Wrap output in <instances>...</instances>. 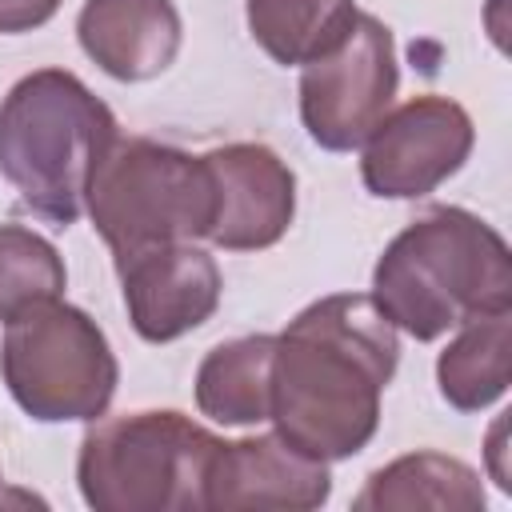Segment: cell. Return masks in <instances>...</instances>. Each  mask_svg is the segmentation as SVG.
Here are the masks:
<instances>
[{
    "label": "cell",
    "mask_w": 512,
    "mask_h": 512,
    "mask_svg": "<svg viewBox=\"0 0 512 512\" xmlns=\"http://www.w3.org/2000/svg\"><path fill=\"white\" fill-rule=\"evenodd\" d=\"M396 360V324L372 296L336 292L308 304L276 336L268 412L276 436L316 460L356 456L376 436Z\"/></svg>",
    "instance_id": "cell-1"
},
{
    "label": "cell",
    "mask_w": 512,
    "mask_h": 512,
    "mask_svg": "<svg viewBox=\"0 0 512 512\" xmlns=\"http://www.w3.org/2000/svg\"><path fill=\"white\" fill-rule=\"evenodd\" d=\"M368 296L412 340H436L468 320L512 312V256L480 216L432 208L384 248Z\"/></svg>",
    "instance_id": "cell-2"
},
{
    "label": "cell",
    "mask_w": 512,
    "mask_h": 512,
    "mask_svg": "<svg viewBox=\"0 0 512 512\" xmlns=\"http://www.w3.org/2000/svg\"><path fill=\"white\" fill-rule=\"evenodd\" d=\"M112 140V108L64 68L28 72L0 104V176L40 220L60 228L80 220Z\"/></svg>",
    "instance_id": "cell-3"
},
{
    "label": "cell",
    "mask_w": 512,
    "mask_h": 512,
    "mask_svg": "<svg viewBox=\"0 0 512 512\" xmlns=\"http://www.w3.org/2000/svg\"><path fill=\"white\" fill-rule=\"evenodd\" d=\"M216 448L184 412H124L84 432L76 480L96 512H196Z\"/></svg>",
    "instance_id": "cell-4"
},
{
    "label": "cell",
    "mask_w": 512,
    "mask_h": 512,
    "mask_svg": "<svg viewBox=\"0 0 512 512\" xmlns=\"http://www.w3.org/2000/svg\"><path fill=\"white\" fill-rule=\"evenodd\" d=\"M84 208L116 260L176 240H200L212 228L216 196L204 156L116 136L92 172Z\"/></svg>",
    "instance_id": "cell-5"
},
{
    "label": "cell",
    "mask_w": 512,
    "mask_h": 512,
    "mask_svg": "<svg viewBox=\"0 0 512 512\" xmlns=\"http://www.w3.org/2000/svg\"><path fill=\"white\" fill-rule=\"evenodd\" d=\"M0 372L12 400L40 424L104 416L120 376L100 324L64 300L36 304L4 324Z\"/></svg>",
    "instance_id": "cell-6"
},
{
    "label": "cell",
    "mask_w": 512,
    "mask_h": 512,
    "mask_svg": "<svg viewBox=\"0 0 512 512\" xmlns=\"http://www.w3.org/2000/svg\"><path fill=\"white\" fill-rule=\"evenodd\" d=\"M400 84L396 44L388 24L360 12L348 40L304 64L300 76V120L308 136L328 152H352L388 112Z\"/></svg>",
    "instance_id": "cell-7"
},
{
    "label": "cell",
    "mask_w": 512,
    "mask_h": 512,
    "mask_svg": "<svg viewBox=\"0 0 512 512\" xmlns=\"http://www.w3.org/2000/svg\"><path fill=\"white\" fill-rule=\"evenodd\" d=\"M472 116L448 96H412L364 136L360 176L372 196L416 200L456 176L472 152Z\"/></svg>",
    "instance_id": "cell-8"
},
{
    "label": "cell",
    "mask_w": 512,
    "mask_h": 512,
    "mask_svg": "<svg viewBox=\"0 0 512 512\" xmlns=\"http://www.w3.org/2000/svg\"><path fill=\"white\" fill-rule=\"evenodd\" d=\"M124 308L140 340L168 344L200 328L220 304V268L192 240L152 244L116 260Z\"/></svg>",
    "instance_id": "cell-9"
},
{
    "label": "cell",
    "mask_w": 512,
    "mask_h": 512,
    "mask_svg": "<svg viewBox=\"0 0 512 512\" xmlns=\"http://www.w3.org/2000/svg\"><path fill=\"white\" fill-rule=\"evenodd\" d=\"M212 176L208 240L224 252L272 248L296 216V176L268 144H224L204 152Z\"/></svg>",
    "instance_id": "cell-10"
},
{
    "label": "cell",
    "mask_w": 512,
    "mask_h": 512,
    "mask_svg": "<svg viewBox=\"0 0 512 512\" xmlns=\"http://www.w3.org/2000/svg\"><path fill=\"white\" fill-rule=\"evenodd\" d=\"M332 492L328 460L292 448L284 436H244L216 448L204 480V508L216 512H308Z\"/></svg>",
    "instance_id": "cell-11"
},
{
    "label": "cell",
    "mask_w": 512,
    "mask_h": 512,
    "mask_svg": "<svg viewBox=\"0 0 512 512\" xmlns=\"http://www.w3.org/2000/svg\"><path fill=\"white\" fill-rule=\"evenodd\" d=\"M180 32L172 0H84L76 20L88 60L124 84L160 76L180 52Z\"/></svg>",
    "instance_id": "cell-12"
},
{
    "label": "cell",
    "mask_w": 512,
    "mask_h": 512,
    "mask_svg": "<svg viewBox=\"0 0 512 512\" xmlns=\"http://www.w3.org/2000/svg\"><path fill=\"white\" fill-rule=\"evenodd\" d=\"M356 512H412V508H440V512H480L484 484L480 476L444 452H408L384 468H376L364 492L352 500Z\"/></svg>",
    "instance_id": "cell-13"
},
{
    "label": "cell",
    "mask_w": 512,
    "mask_h": 512,
    "mask_svg": "<svg viewBox=\"0 0 512 512\" xmlns=\"http://www.w3.org/2000/svg\"><path fill=\"white\" fill-rule=\"evenodd\" d=\"M276 336L216 344L196 368V408L216 424H260L272 412Z\"/></svg>",
    "instance_id": "cell-14"
},
{
    "label": "cell",
    "mask_w": 512,
    "mask_h": 512,
    "mask_svg": "<svg viewBox=\"0 0 512 512\" xmlns=\"http://www.w3.org/2000/svg\"><path fill=\"white\" fill-rule=\"evenodd\" d=\"M356 0H248L252 40L284 68L336 52L356 28Z\"/></svg>",
    "instance_id": "cell-15"
},
{
    "label": "cell",
    "mask_w": 512,
    "mask_h": 512,
    "mask_svg": "<svg viewBox=\"0 0 512 512\" xmlns=\"http://www.w3.org/2000/svg\"><path fill=\"white\" fill-rule=\"evenodd\" d=\"M512 380V320L508 312L460 324L456 340L436 360L440 396L460 412H480L508 392Z\"/></svg>",
    "instance_id": "cell-16"
},
{
    "label": "cell",
    "mask_w": 512,
    "mask_h": 512,
    "mask_svg": "<svg viewBox=\"0 0 512 512\" xmlns=\"http://www.w3.org/2000/svg\"><path fill=\"white\" fill-rule=\"evenodd\" d=\"M68 284L60 252L24 224H0V320L60 300Z\"/></svg>",
    "instance_id": "cell-17"
},
{
    "label": "cell",
    "mask_w": 512,
    "mask_h": 512,
    "mask_svg": "<svg viewBox=\"0 0 512 512\" xmlns=\"http://www.w3.org/2000/svg\"><path fill=\"white\" fill-rule=\"evenodd\" d=\"M60 12V0H0V32H32Z\"/></svg>",
    "instance_id": "cell-18"
}]
</instances>
